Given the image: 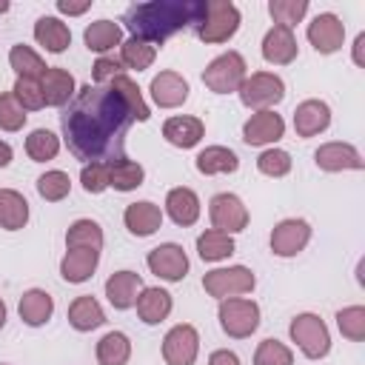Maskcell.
<instances>
[{"mask_svg":"<svg viewBox=\"0 0 365 365\" xmlns=\"http://www.w3.org/2000/svg\"><path fill=\"white\" fill-rule=\"evenodd\" d=\"M131 123V106L117 88L88 83L71 97L63 114L66 145L83 163H111L123 157L125 131Z\"/></svg>","mask_w":365,"mask_h":365,"instance_id":"1","label":"cell"},{"mask_svg":"<svg viewBox=\"0 0 365 365\" xmlns=\"http://www.w3.org/2000/svg\"><path fill=\"white\" fill-rule=\"evenodd\" d=\"M205 3L208 0H151V3H137L125 11V26L131 37H140L151 46H163L168 37L188 26H200L205 17Z\"/></svg>","mask_w":365,"mask_h":365,"instance_id":"2","label":"cell"},{"mask_svg":"<svg viewBox=\"0 0 365 365\" xmlns=\"http://www.w3.org/2000/svg\"><path fill=\"white\" fill-rule=\"evenodd\" d=\"M242 23L240 9L231 0H208L205 17L197 26V37L202 43H228Z\"/></svg>","mask_w":365,"mask_h":365,"instance_id":"3","label":"cell"},{"mask_svg":"<svg viewBox=\"0 0 365 365\" xmlns=\"http://www.w3.org/2000/svg\"><path fill=\"white\" fill-rule=\"evenodd\" d=\"M248 77V63L240 51H222L220 57H214L205 71H202V83L208 91L214 94H231V91H240L242 80Z\"/></svg>","mask_w":365,"mask_h":365,"instance_id":"4","label":"cell"},{"mask_svg":"<svg viewBox=\"0 0 365 365\" xmlns=\"http://www.w3.org/2000/svg\"><path fill=\"white\" fill-rule=\"evenodd\" d=\"M288 334H291V342H297V348L308 356V359H325L328 351H331V334H328V325L322 322V317L305 311V314H297L288 325Z\"/></svg>","mask_w":365,"mask_h":365,"instance_id":"5","label":"cell"},{"mask_svg":"<svg viewBox=\"0 0 365 365\" xmlns=\"http://www.w3.org/2000/svg\"><path fill=\"white\" fill-rule=\"evenodd\" d=\"M240 103L245 108H254V111H268L274 108L277 103H282L285 97V83L279 74L274 71H254L242 80L240 86Z\"/></svg>","mask_w":365,"mask_h":365,"instance_id":"6","label":"cell"},{"mask_svg":"<svg viewBox=\"0 0 365 365\" xmlns=\"http://www.w3.org/2000/svg\"><path fill=\"white\" fill-rule=\"evenodd\" d=\"M220 328L231 339H245L259 328V305L248 297H228L220 299Z\"/></svg>","mask_w":365,"mask_h":365,"instance_id":"7","label":"cell"},{"mask_svg":"<svg viewBox=\"0 0 365 365\" xmlns=\"http://www.w3.org/2000/svg\"><path fill=\"white\" fill-rule=\"evenodd\" d=\"M257 285V277L245 265H228V268H214L202 277V288L214 299H228V297H242L251 294Z\"/></svg>","mask_w":365,"mask_h":365,"instance_id":"8","label":"cell"},{"mask_svg":"<svg viewBox=\"0 0 365 365\" xmlns=\"http://www.w3.org/2000/svg\"><path fill=\"white\" fill-rule=\"evenodd\" d=\"M208 220H211V228L222 234H240L248 225V208L237 194L220 191L208 202Z\"/></svg>","mask_w":365,"mask_h":365,"instance_id":"9","label":"cell"},{"mask_svg":"<svg viewBox=\"0 0 365 365\" xmlns=\"http://www.w3.org/2000/svg\"><path fill=\"white\" fill-rule=\"evenodd\" d=\"M145 265L154 277H160L165 282H182L188 274V254L177 242H160L157 248L148 251Z\"/></svg>","mask_w":365,"mask_h":365,"instance_id":"10","label":"cell"},{"mask_svg":"<svg viewBox=\"0 0 365 365\" xmlns=\"http://www.w3.org/2000/svg\"><path fill=\"white\" fill-rule=\"evenodd\" d=\"M200 354V334L194 325L180 322L174 328H168V334L163 336V359L165 365H194Z\"/></svg>","mask_w":365,"mask_h":365,"instance_id":"11","label":"cell"},{"mask_svg":"<svg viewBox=\"0 0 365 365\" xmlns=\"http://www.w3.org/2000/svg\"><path fill=\"white\" fill-rule=\"evenodd\" d=\"M311 242V225L299 217H288L279 220L271 231V254L277 257H297L299 251H305V245Z\"/></svg>","mask_w":365,"mask_h":365,"instance_id":"12","label":"cell"},{"mask_svg":"<svg viewBox=\"0 0 365 365\" xmlns=\"http://www.w3.org/2000/svg\"><path fill=\"white\" fill-rule=\"evenodd\" d=\"M305 34H308V43H311L319 54H334V51H339L342 43H345V23H342L334 11H319V14L308 23Z\"/></svg>","mask_w":365,"mask_h":365,"instance_id":"13","label":"cell"},{"mask_svg":"<svg viewBox=\"0 0 365 365\" xmlns=\"http://www.w3.org/2000/svg\"><path fill=\"white\" fill-rule=\"evenodd\" d=\"M314 163H317V168H322L328 174H336V171H362L365 168V160L356 151V145L339 143V140L322 143L314 151Z\"/></svg>","mask_w":365,"mask_h":365,"instance_id":"14","label":"cell"},{"mask_svg":"<svg viewBox=\"0 0 365 365\" xmlns=\"http://www.w3.org/2000/svg\"><path fill=\"white\" fill-rule=\"evenodd\" d=\"M282 137H285V120H282L274 108H268V111H254V114L242 123V140H245L248 145L262 148V145L279 143Z\"/></svg>","mask_w":365,"mask_h":365,"instance_id":"15","label":"cell"},{"mask_svg":"<svg viewBox=\"0 0 365 365\" xmlns=\"http://www.w3.org/2000/svg\"><path fill=\"white\" fill-rule=\"evenodd\" d=\"M328 125H331V106L325 100L311 97V100H302L297 106V111H294V131H297V137H302V140L317 137Z\"/></svg>","mask_w":365,"mask_h":365,"instance_id":"16","label":"cell"},{"mask_svg":"<svg viewBox=\"0 0 365 365\" xmlns=\"http://www.w3.org/2000/svg\"><path fill=\"white\" fill-rule=\"evenodd\" d=\"M299 54V46H297V37H294V29H285V26H271L262 37V60L271 63V66H288L294 63Z\"/></svg>","mask_w":365,"mask_h":365,"instance_id":"17","label":"cell"},{"mask_svg":"<svg viewBox=\"0 0 365 365\" xmlns=\"http://www.w3.org/2000/svg\"><path fill=\"white\" fill-rule=\"evenodd\" d=\"M143 288H145V285H143V277H140L137 271H128V268L114 271V274L106 279V297H108L111 308H117V311L134 308V302H137V297H140Z\"/></svg>","mask_w":365,"mask_h":365,"instance_id":"18","label":"cell"},{"mask_svg":"<svg viewBox=\"0 0 365 365\" xmlns=\"http://www.w3.org/2000/svg\"><path fill=\"white\" fill-rule=\"evenodd\" d=\"M123 222L128 228V234L134 237H151L163 228V208L151 200H137L131 205H125L123 211Z\"/></svg>","mask_w":365,"mask_h":365,"instance_id":"19","label":"cell"},{"mask_svg":"<svg viewBox=\"0 0 365 365\" xmlns=\"http://www.w3.org/2000/svg\"><path fill=\"white\" fill-rule=\"evenodd\" d=\"M148 91H151V100L160 108H177V106H182L188 100V91L191 88H188V80L180 71H160L151 80Z\"/></svg>","mask_w":365,"mask_h":365,"instance_id":"20","label":"cell"},{"mask_svg":"<svg viewBox=\"0 0 365 365\" xmlns=\"http://www.w3.org/2000/svg\"><path fill=\"white\" fill-rule=\"evenodd\" d=\"M100 265V251L94 248H66L63 259H60V277L71 285H80V282H88L94 277Z\"/></svg>","mask_w":365,"mask_h":365,"instance_id":"21","label":"cell"},{"mask_svg":"<svg viewBox=\"0 0 365 365\" xmlns=\"http://www.w3.org/2000/svg\"><path fill=\"white\" fill-rule=\"evenodd\" d=\"M40 91H43V103L57 108V106L71 103V97L77 94V83H74L71 71H66L60 66H48L40 77Z\"/></svg>","mask_w":365,"mask_h":365,"instance_id":"22","label":"cell"},{"mask_svg":"<svg viewBox=\"0 0 365 365\" xmlns=\"http://www.w3.org/2000/svg\"><path fill=\"white\" fill-rule=\"evenodd\" d=\"M163 137L174 148H194L205 137V123L191 114H177L163 123Z\"/></svg>","mask_w":365,"mask_h":365,"instance_id":"23","label":"cell"},{"mask_svg":"<svg viewBox=\"0 0 365 365\" xmlns=\"http://www.w3.org/2000/svg\"><path fill=\"white\" fill-rule=\"evenodd\" d=\"M200 197L194 188L188 185H177L165 194V214L180 225V228H188L200 220Z\"/></svg>","mask_w":365,"mask_h":365,"instance_id":"24","label":"cell"},{"mask_svg":"<svg viewBox=\"0 0 365 365\" xmlns=\"http://www.w3.org/2000/svg\"><path fill=\"white\" fill-rule=\"evenodd\" d=\"M134 308H137V317H140L145 325H160L163 319H168V314H171V308H174V299H171V294H168L165 288L148 285V288L140 291Z\"/></svg>","mask_w":365,"mask_h":365,"instance_id":"25","label":"cell"},{"mask_svg":"<svg viewBox=\"0 0 365 365\" xmlns=\"http://www.w3.org/2000/svg\"><path fill=\"white\" fill-rule=\"evenodd\" d=\"M17 314L29 328H40L54 314V297L43 288H29V291H23V297L17 302Z\"/></svg>","mask_w":365,"mask_h":365,"instance_id":"26","label":"cell"},{"mask_svg":"<svg viewBox=\"0 0 365 365\" xmlns=\"http://www.w3.org/2000/svg\"><path fill=\"white\" fill-rule=\"evenodd\" d=\"M34 40H37L46 51L63 54V51L71 46V31H68V26H66L60 17L43 14V17H37V23H34Z\"/></svg>","mask_w":365,"mask_h":365,"instance_id":"27","label":"cell"},{"mask_svg":"<svg viewBox=\"0 0 365 365\" xmlns=\"http://www.w3.org/2000/svg\"><path fill=\"white\" fill-rule=\"evenodd\" d=\"M103 322H106V311H103V305L91 294H80V297L71 299V305H68V325L74 331L86 334V331L100 328Z\"/></svg>","mask_w":365,"mask_h":365,"instance_id":"28","label":"cell"},{"mask_svg":"<svg viewBox=\"0 0 365 365\" xmlns=\"http://www.w3.org/2000/svg\"><path fill=\"white\" fill-rule=\"evenodd\" d=\"M83 43H86L88 51L106 54V51L123 46V29H120V23L106 20V17H103V20H94V23L86 26V31H83Z\"/></svg>","mask_w":365,"mask_h":365,"instance_id":"29","label":"cell"},{"mask_svg":"<svg viewBox=\"0 0 365 365\" xmlns=\"http://www.w3.org/2000/svg\"><path fill=\"white\" fill-rule=\"evenodd\" d=\"M197 171L205 174V177H214V174H234L240 168V157L225 148V145H205L197 160H194Z\"/></svg>","mask_w":365,"mask_h":365,"instance_id":"30","label":"cell"},{"mask_svg":"<svg viewBox=\"0 0 365 365\" xmlns=\"http://www.w3.org/2000/svg\"><path fill=\"white\" fill-rule=\"evenodd\" d=\"M145 180V168L128 157H117L108 163V188L114 191H137Z\"/></svg>","mask_w":365,"mask_h":365,"instance_id":"31","label":"cell"},{"mask_svg":"<svg viewBox=\"0 0 365 365\" xmlns=\"http://www.w3.org/2000/svg\"><path fill=\"white\" fill-rule=\"evenodd\" d=\"M29 222V202L14 188H0V228L20 231Z\"/></svg>","mask_w":365,"mask_h":365,"instance_id":"32","label":"cell"},{"mask_svg":"<svg viewBox=\"0 0 365 365\" xmlns=\"http://www.w3.org/2000/svg\"><path fill=\"white\" fill-rule=\"evenodd\" d=\"M234 237L231 234H222L217 228H208L197 237V254L202 262H222L234 254Z\"/></svg>","mask_w":365,"mask_h":365,"instance_id":"33","label":"cell"},{"mask_svg":"<svg viewBox=\"0 0 365 365\" xmlns=\"http://www.w3.org/2000/svg\"><path fill=\"white\" fill-rule=\"evenodd\" d=\"M97 365H125L131 359V339L123 331H108L97 342Z\"/></svg>","mask_w":365,"mask_h":365,"instance_id":"34","label":"cell"},{"mask_svg":"<svg viewBox=\"0 0 365 365\" xmlns=\"http://www.w3.org/2000/svg\"><path fill=\"white\" fill-rule=\"evenodd\" d=\"M9 66L14 68L17 77H26V80H40L43 71L48 68L46 60H43L31 46H26V43L11 46V51H9Z\"/></svg>","mask_w":365,"mask_h":365,"instance_id":"35","label":"cell"},{"mask_svg":"<svg viewBox=\"0 0 365 365\" xmlns=\"http://www.w3.org/2000/svg\"><path fill=\"white\" fill-rule=\"evenodd\" d=\"M66 248H94L100 251L103 248V228L97 220H74L66 231Z\"/></svg>","mask_w":365,"mask_h":365,"instance_id":"36","label":"cell"},{"mask_svg":"<svg viewBox=\"0 0 365 365\" xmlns=\"http://www.w3.org/2000/svg\"><path fill=\"white\" fill-rule=\"evenodd\" d=\"M157 57V46L140 40V37H128L123 40L120 46V63L123 68H131V71H145Z\"/></svg>","mask_w":365,"mask_h":365,"instance_id":"37","label":"cell"},{"mask_svg":"<svg viewBox=\"0 0 365 365\" xmlns=\"http://www.w3.org/2000/svg\"><path fill=\"white\" fill-rule=\"evenodd\" d=\"M26 154L29 160L34 163H48L60 154V137L48 128H34L29 137H26Z\"/></svg>","mask_w":365,"mask_h":365,"instance_id":"38","label":"cell"},{"mask_svg":"<svg viewBox=\"0 0 365 365\" xmlns=\"http://www.w3.org/2000/svg\"><path fill=\"white\" fill-rule=\"evenodd\" d=\"M37 194L46 200V202H60L71 194V177L60 168H51L46 174L37 177Z\"/></svg>","mask_w":365,"mask_h":365,"instance_id":"39","label":"cell"},{"mask_svg":"<svg viewBox=\"0 0 365 365\" xmlns=\"http://www.w3.org/2000/svg\"><path fill=\"white\" fill-rule=\"evenodd\" d=\"M106 86H111V88H117V91L123 94V100L131 106V114H134V120H137V123H145V120L151 117V108H148V103L143 100L140 86H137L131 77L120 74V77H114V80H111V83H106Z\"/></svg>","mask_w":365,"mask_h":365,"instance_id":"40","label":"cell"},{"mask_svg":"<svg viewBox=\"0 0 365 365\" xmlns=\"http://www.w3.org/2000/svg\"><path fill=\"white\" fill-rule=\"evenodd\" d=\"M268 14L274 17V26L294 29L308 14V0H271L268 3Z\"/></svg>","mask_w":365,"mask_h":365,"instance_id":"41","label":"cell"},{"mask_svg":"<svg viewBox=\"0 0 365 365\" xmlns=\"http://www.w3.org/2000/svg\"><path fill=\"white\" fill-rule=\"evenodd\" d=\"M336 328L348 342H362L365 339V308L348 305V308L336 311Z\"/></svg>","mask_w":365,"mask_h":365,"instance_id":"42","label":"cell"},{"mask_svg":"<svg viewBox=\"0 0 365 365\" xmlns=\"http://www.w3.org/2000/svg\"><path fill=\"white\" fill-rule=\"evenodd\" d=\"M291 165H294L291 154H288L285 148H277V145L265 148V151L257 157V171L265 174V177H274V180L285 177V174L291 171Z\"/></svg>","mask_w":365,"mask_h":365,"instance_id":"43","label":"cell"},{"mask_svg":"<svg viewBox=\"0 0 365 365\" xmlns=\"http://www.w3.org/2000/svg\"><path fill=\"white\" fill-rule=\"evenodd\" d=\"M254 365H294V354L285 342L268 336L254 351Z\"/></svg>","mask_w":365,"mask_h":365,"instance_id":"44","label":"cell"},{"mask_svg":"<svg viewBox=\"0 0 365 365\" xmlns=\"http://www.w3.org/2000/svg\"><path fill=\"white\" fill-rule=\"evenodd\" d=\"M26 117H29V111L14 100V94L11 91H3L0 94V131H20L23 125H26Z\"/></svg>","mask_w":365,"mask_h":365,"instance_id":"45","label":"cell"},{"mask_svg":"<svg viewBox=\"0 0 365 365\" xmlns=\"http://www.w3.org/2000/svg\"><path fill=\"white\" fill-rule=\"evenodd\" d=\"M14 100L26 108V111H40L46 103H43V91H40V80H26V77H17L14 88H11Z\"/></svg>","mask_w":365,"mask_h":365,"instance_id":"46","label":"cell"},{"mask_svg":"<svg viewBox=\"0 0 365 365\" xmlns=\"http://www.w3.org/2000/svg\"><path fill=\"white\" fill-rule=\"evenodd\" d=\"M80 182L86 194H103L108 188V163H86L80 171Z\"/></svg>","mask_w":365,"mask_h":365,"instance_id":"47","label":"cell"},{"mask_svg":"<svg viewBox=\"0 0 365 365\" xmlns=\"http://www.w3.org/2000/svg\"><path fill=\"white\" fill-rule=\"evenodd\" d=\"M125 68L120 63V57H97L94 66H91V77H94V86H106L111 83L114 77H120Z\"/></svg>","mask_w":365,"mask_h":365,"instance_id":"48","label":"cell"},{"mask_svg":"<svg viewBox=\"0 0 365 365\" xmlns=\"http://www.w3.org/2000/svg\"><path fill=\"white\" fill-rule=\"evenodd\" d=\"M88 9H91V0H86V3H68V0H57V11H60V14H68V17L86 14Z\"/></svg>","mask_w":365,"mask_h":365,"instance_id":"49","label":"cell"},{"mask_svg":"<svg viewBox=\"0 0 365 365\" xmlns=\"http://www.w3.org/2000/svg\"><path fill=\"white\" fill-rule=\"evenodd\" d=\"M208 365H240V356L228 348H217L211 356H208Z\"/></svg>","mask_w":365,"mask_h":365,"instance_id":"50","label":"cell"},{"mask_svg":"<svg viewBox=\"0 0 365 365\" xmlns=\"http://www.w3.org/2000/svg\"><path fill=\"white\" fill-rule=\"evenodd\" d=\"M351 57H354V66L365 68V31L356 34V40H354V46H351Z\"/></svg>","mask_w":365,"mask_h":365,"instance_id":"51","label":"cell"},{"mask_svg":"<svg viewBox=\"0 0 365 365\" xmlns=\"http://www.w3.org/2000/svg\"><path fill=\"white\" fill-rule=\"evenodd\" d=\"M11 157H14V151H11V145L0 140V168H6V165L11 163Z\"/></svg>","mask_w":365,"mask_h":365,"instance_id":"52","label":"cell"},{"mask_svg":"<svg viewBox=\"0 0 365 365\" xmlns=\"http://www.w3.org/2000/svg\"><path fill=\"white\" fill-rule=\"evenodd\" d=\"M6 319H9V308H6V302H3V297H0V331H3Z\"/></svg>","mask_w":365,"mask_h":365,"instance_id":"53","label":"cell"},{"mask_svg":"<svg viewBox=\"0 0 365 365\" xmlns=\"http://www.w3.org/2000/svg\"><path fill=\"white\" fill-rule=\"evenodd\" d=\"M9 11V3H0V14H6Z\"/></svg>","mask_w":365,"mask_h":365,"instance_id":"54","label":"cell"},{"mask_svg":"<svg viewBox=\"0 0 365 365\" xmlns=\"http://www.w3.org/2000/svg\"><path fill=\"white\" fill-rule=\"evenodd\" d=\"M0 365H6V362H0Z\"/></svg>","mask_w":365,"mask_h":365,"instance_id":"55","label":"cell"}]
</instances>
